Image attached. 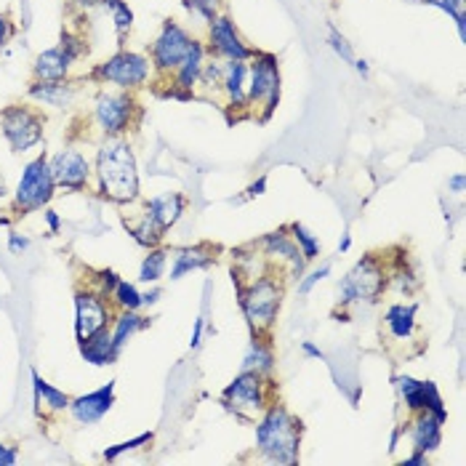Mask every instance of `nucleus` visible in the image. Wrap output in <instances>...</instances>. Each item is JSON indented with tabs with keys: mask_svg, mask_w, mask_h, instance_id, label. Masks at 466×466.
I'll return each mask as SVG.
<instances>
[{
	"mask_svg": "<svg viewBox=\"0 0 466 466\" xmlns=\"http://www.w3.org/2000/svg\"><path fill=\"white\" fill-rule=\"evenodd\" d=\"M96 192L115 206H131L142 198L137 152L126 137H107L96 149L94 163Z\"/></svg>",
	"mask_w": 466,
	"mask_h": 466,
	"instance_id": "1",
	"label": "nucleus"
},
{
	"mask_svg": "<svg viewBox=\"0 0 466 466\" xmlns=\"http://www.w3.org/2000/svg\"><path fill=\"white\" fill-rule=\"evenodd\" d=\"M253 424H256V451L267 464H299L304 424L283 402L275 400L272 405H267V410Z\"/></svg>",
	"mask_w": 466,
	"mask_h": 466,
	"instance_id": "2",
	"label": "nucleus"
},
{
	"mask_svg": "<svg viewBox=\"0 0 466 466\" xmlns=\"http://www.w3.org/2000/svg\"><path fill=\"white\" fill-rule=\"evenodd\" d=\"M283 296H286V278H280L278 272H267L256 280L238 283V304L251 333H261V336L272 333L283 307Z\"/></svg>",
	"mask_w": 466,
	"mask_h": 466,
	"instance_id": "3",
	"label": "nucleus"
},
{
	"mask_svg": "<svg viewBox=\"0 0 466 466\" xmlns=\"http://www.w3.org/2000/svg\"><path fill=\"white\" fill-rule=\"evenodd\" d=\"M275 376H261V373H251V370H240L221 392V405L227 413H232L238 421L253 424L267 405L275 402Z\"/></svg>",
	"mask_w": 466,
	"mask_h": 466,
	"instance_id": "4",
	"label": "nucleus"
},
{
	"mask_svg": "<svg viewBox=\"0 0 466 466\" xmlns=\"http://www.w3.org/2000/svg\"><path fill=\"white\" fill-rule=\"evenodd\" d=\"M387 256L365 253L339 283V307H373L387 293Z\"/></svg>",
	"mask_w": 466,
	"mask_h": 466,
	"instance_id": "5",
	"label": "nucleus"
},
{
	"mask_svg": "<svg viewBox=\"0 0 466 466\" xmlns=\"http://www.w3.org/2000/svg\"><path fill=\"white\" fill-rule=\"evenodd\" d=\"M283 75L280 62L269 51H253L248 59V107L258 120H269L280 105Z\"/></svg>",
	"mask_w": 466,
	"mask_h": 466,
	"instance_id": "6",
	"label": "nucleus"
},
{
	"mask_svg": "<svg viewBox=\"0 0 466 466\" xmlns=\"http://www.w3.org/2000/svg\"><path fill=\"white\" fill-rule=\"evenodd\" d=\"M54 195H56V184H54V177H51L48 157L37 155L22 168L19 184L14 189V208L19 211L16 216L43 211L54 200Z\"/></svg>",
	"mask_w": 466,
	"mask_h": 466,
	"instance_id": "7",
	"label": "nucleus"
},
{
	"mask_svg": "<svg viewBox=\"0 0 466 466\" xmlns=\"http://www.w3.org/2000/svg\"><path fill=\"white\" fill-rule=\"evenodd\" d=\"M91 77L105 86H115L117 91H139L152 77V62L147 54L120 48L117 54L109 56L107 62L96 65L91 70Z\"/></svg>",
	"mask_w": 466,
	"mask_h": 466,
	"instance_id": "8",
	"label": "nucleus"
},
{
	"mask_svg": "<svg viewBox=\"0 0 466 466\" xmlns=\"http://www.w3.org/2000/svg\"><path fill=\"white\" fill-rule=\"evenodd\" d=\"M0 134L8 142L11 152L25 155L35 149L46 137V117L30 105H8L0 109Z\"/></svg>",
	"mask_w": 466,
	"mask_h": 466,
	"instance_id": "9",
	"label": "nucleus"
},
{
	"mask_svg": "<svg viewBox=\"0 0 466 466\" xmlns=\"http://www.w3.org/2000/svg\"><path fill=\"white\" fill-rule=\"evenodd\" d=\"M134 115H142L134 91H102L94 102V123L102 137H126L134 128Z\"/></svg>",
	"mask_w": 466,
	"mask_h": 466,
	"instance_id": "10",
	"label": "nucleus"
},
{
	"mask_svg": "<svg viewBox=\"0 0 466 466\" xmlns=\"http://www.w3.org/2000/svg\"><path fill=\"white\" fill-rule=\"evenodd\" d=\"M192 43H195V37L187 27H181L179 22H174V19H166L160 33L155 35L152 46H149L152 72H157V77L168 80L184 62V56L189 54Z\"/></svg>",
	"mask_w": 466,
	"mask_h": 466,
	"instance_id": "11",
	"label": "nucleus"
},
{
	"mask_svg": "<svg viewBox=\"0 0 466 466\" xmlns=\"http://www.w3.org/2000/svg\"><path fill=\"white\" fill-rule=\"evenodd\" d=\"M203 43H206L208 56H216L221 62H248L256 51L246 43L238 25L227 14H218L206 25V40Z\"/></svg>",
	"mask_w": 466,
	"mask_h": 466,
	"instance_id": "12",
	"label": "nucleus"
},
{
	"mask_svg": "<svg viewBox=\"0 0 466 466\" xmlns=\"http://www.w3.org/2000/svg\"><path fill=\"white\" fill-rule=\"evenodd\" d=\"M253 246H256V248L261 251V256L267 258V264H269L272 272H278V275H290V278H296V280L304 275L307 261H304L301 251L296 248V243H293V238L288 235L286 227L261 235Z\"/></svg>",
	"mask_w": 466,
	"mask_h": 466,
	"instance_id": "13",
	"label": "nucleus"
},
{
	"mask_svg": "<svg viewBox=\"0 0 466 466\" xmlns=\"http://www.w3.org/2000/svg\"><path fill=\"white\" fill-rule=\"evenodd\" d=\"M115 318L112 312V301L105 299L99 290L91 286L75 288V339L77 344L86 341L88 336H94L96 330L107 328Z\"/></svg>",
	"mask_w": 466,
	"mask_h": 466,
	"instance_id": "14",
	"label": "nucleus"
},
{
	"mask_svg": "<svg viewBox=\"0 0 466 466\" xmlns=\"http://www.w3.org/2000/svg\"><path fill=\"white\" fill-rule=\"evenodd\" d=\"M48 166H51V177L56 189H65V192H83L91 187L94 179V168H91V160L80 152V149H59L54 157H48Z\"/></svg>",
	"mask_w": 466,
	"mask_h": 466,
	"instance_id": "15",
	"label": "nucleus"
},
{
	"mask_svg": "<svg viewBox=\"0 0 466 466\" xmlns=\"http://www.w3.org/2000/svg\"><path fill=\"white\" fill-rule=\"evenodd\" d=\"M392 384H395L397 395H400L402 405L408 408L410 416L421 413V410H430V413L448 419V408H445L442 395H440L434 381H421V379H413L408 373H400V376H392Z\"/></svg>",
	"mask_w": 466,
	"mask_h": 466,
	"instance_id": "16",
	"label": "nucleus"
},
{
	"mask_svg": "<svg viewBox=\"0 0 466 466\" xmlns=\"http://www.w3.org/2000/svg\"><path fill=\"white\" fill-rule=\"evenodd\" d=\"M218 105L221 109H229L235 115L251 112L248 107V62H224Z\"/></svg>",
	"mask_w": 466,
	"mask_h": 466,
	"instance_id": "17",
	"label": "nucleus"
},
{
	"mask_svg": "<svg viewBox=\"0 0 466 466\" xmlns=\"http://www.w3.org/2000/svg\"><path fill=\"white\" fill-rule=\"evenodd\" d=\"M448 419L430 413V410H421V413H413L408 421H405V434L410 437V451H421V453H434L440 451L442 445V427H445Z\"/></svg>",
	"mask_w": 466,
	"mask_h": 466,
	"instance_id": "18",
	"label": "nucleus"
},
{
	"mask_svg": "<svg viewBox=\"0 0 466 466\" xmlns=\"http://www.w3.org/2000/svg\"><path fill=\"white\" fill-rule=\"evenodd\" d=\"M112 405H115V381H107L96 392L72 397L70 416L80 427H91V424H99L107 416Z\"/></svg>",
	"mask_w": 466,
	"mask_h": 466,
	"instance_id": "19",
	"label": "nucleus"
},
{
	"mask_svg": "<svg viewBox=\"0 0 466 466\" xmlns=\"http://www.w3.org/2000/svg\"><path fill=\"white\" fill-rule=\"evenodd\" d=\"M387 336L397 344H410L419 333V301H395L384 312Z\"/></svg>",
	"mask_w": 466,
	"mask_h": 466,
	"instance_id": "20",
	"label": "nucleus"
},
{
	"mask_svg": "<svg viewBox=\"0 0 466 466\" xmlns=\"http://www.w3.org/2000/svg\"><path fill=\"white\" fill-rule=\"evenodd\" d=\"M171 280H181L192 272H203L211 269L216 264V248L208 243H198V246H181L171 251Z\"/></svg>",
	"mask_w": 466,
	"mask_h": 466,
	"instance_id": "21",
	"label": "nucleus"
},
{
	"mask_svg": "<svg viewBox=\"0 0 466 466\" xmlns=\"http://www.w3.org/2000/svg\"><path fill=\"white\" fill-rule=\"evenodd\" d=\"M187 198L181 192H168V195H157L144 200V214L149 216L163 232L174 229L181 221V216L187 214Z\"/></svg>",
	"mask_w": 466,
	"mask_h": 466,
	"instance_id": "22",
	"label": "nucleus"
},
{
	"mask_svg": "<svg viewBox=\"0 0 466 466\" xmlns=\"http://www.w3.org/2000/svg\"><path fill=\"white\" fill-rule=\"evenodd\" d=\"M75 59L70 51L59 43L43 54H37L35 65H33V80H43V83H56V80H67Z\"/></svg>",
	"mask_w": 466,
	"mask_h": 466,
	"instance_id": "23",
	"label": "nucleus"
},
{
	"mask_svg": "<svg viewBox=\"0 0 466 466\" xmlns=\"http://www.w3.org/2000/svg\"><path fill=\"white\" fill-rule=\"evenodd\" d=\"M30 99L43 105V107L54 109H67L72 107L75 96H77V88L72 86L70 80H56V83H43V80H33L30 86Z\"/></svg>",
	"mask_w": 466,
	"mask_h": 466,
	"instance_id": "24",
	"label": "nucleus"
},
{
	"mask_svg": "<svg viewBox=\"0 0 466 466\" xmlns=\"http://www.w3.org/2000/svg\"><path fill=\"white\" fill-rule=\"evenodd\" d=\"M278 360H275V350L269 344V336L253 333L251 344L243 355L240 370H251V373H261V376H275Z\"/></svg>",
	"mask_w": 466,
	"mask_h": 466,
	"instance_id": "25",
	"label": "nucleus"
},
{
	"mask_svg": "<svg viewBox=\"0 0 466 466\" xmlns=\"http://www.w3.org/2000/svg\"><path fill=\"white\" fill-rule=\"evenodd\" d=\"M80 358L86 360L88 365H94V368H105V365L117 362L120 352H117L115 344H112V330H109V325L107 328H102V330H96L94 336H88L86 341H80Z\"/></svg>",
	"mask_w": 466,
	"mask_h": 466,
	"instance_id": "26",
	"label": "nucleus"
},
{
	"mask_svg": "<svg viewBox=\"0 0 466 466\" xmlns=\"http://www.w3.org/2000/svg\"><path fill=\"white\" fill-rule=\"evenodd\" d=\"M152 325V318H147L142 315V309L139 312H134V309H117V315L112 318V344H115V350L117 352H123L126 350V344L137 336V333H142L144 328H149Z\"/></svg>",
	"mask_w": 466,
	"mask_h": 466,
	"instance_id": "27",
	"label": "nucleus"
},
{
	"mask_svg": "<svg viewBox=\"0 0 466 466\" xmlns=\"http://www.w3.org/2000/svg\"><path fill=\"white\" fill-rule=\"evenodd\" d=\"M33 390H35V410L40 413V405L51 413H65L70 410L72 397L62 390H56L54 384H48L37 370H33Z\"/></svg>",
	"mask_w": 466,
	"mask_h": 466,
	"instance_id": "28",
	"label": "nucleus"
},
{
	"mask_svg": "<svg viewBox=\"0 0 466 466\" xmlns=\"http://www.w3.org/2000/svg\"><path fill=\"white\" fill-rule=\"evenodd\" d=\"M168 261H171V248H166V246L149 248L142 258V264H139V283L157 286L168 272Z\"/></svg>",
	"mask_w": 466,
	"mask_h": 466,
	"instance_id": "29",
	"label": "nucleus"
},
{
	"mask_svg": "<svg viewBox=\"0 0 466 466\" xmlns=\"http://www.w3.org/2000/svg\"><path fill=\"white\" fill-rule=\"evenodd\" d=\"M286 229H288V235L293 238L296 248L301 251V256H304V261H307V264L320 258V253H323V243H320V238H318L307 224H301V221H290V224H286Z\"/></svg>",
	"mask_w": 466,
	"mask_h": 466,
	"instance_id": "30",
	"label": "nucleus"
},
{
	"mask_svg": "<svg viewBox=\"0 0 466 466\" xmlns=\"http://www.w3.org/2000/svg\"><path fill=\"white\" fill-rule=\"evenodd\" d=\"M126 227H128V235L134 238V243L137 246H142V248H157V246H163V240H166V232L149 218L147 214H142L137 221H126Z\"/></svg>",
	"mask_w": 466,
	"mask_h": 466,
	"instance_id": "31",
	"label": "nucleus"
},
{
	"mask_svg": "<svg viewBox=\"0 0 466 466\" xmlns=\"http://www.w3.org/2000/svg\"><path fill=\"white\" fill-rule=\"evenodd\" d=\"M102 5L109 11L112 25H115V33H117V40H120V46H123V40H126V35H128L131 27H134V11L128 8L126 0H102Z\"/></svg>",
	"mask_w": 466,
	"mask_h": 466,
	"instance_id": "32",
	"label": "nucleus"
},
{
	"mask_svg": "<svg viewBox=\"0 0 466 466\" xmlns=\"http://www.w3.org/2000/svg\"><path fill=\"white\" fill-rule=\"evenodd\" d=\"M109 301H112L117 309H134V312L144 309L142 290L137 288V283H128V280H123V278L117 280V286H115V290H112Z\"/></svg>",
	"mask_w": 466,
	"mask_h": 466,
	"instance_id": "33",
	"label": "nucleus"
},
{
	"mask_svg": "<svg viewBox=\"0 0 466 466\" xmlns=\"http://www.w3.org/2000/svg\"><path fill=\"white\" fill-rule=\"evenodd\" d=\"M427 5H431V8H440L442 14H448V16L456 22L459 37L464 40V35H466V0H430Z\"/></svg>",
	"mask_w": 466,
	"mask_h": 466,
	"instance_id": "34",
	"label": "nucleus"
},
{
	"mask_svg": "<svg viewBox=\"0 0 466 466\" xmlns=\"http://www.w3.org/2000/svg\"><path fill=\"white\" fill-rule=\"evenodd\" d=\"M152 440H155V431H144V434L134 437V440H126V442H117V445L107 448V451L102 453V459H105V461H115V459H120L123 453H131V451H139V448L152 445Z\"/></svg>",
	"mask_w": 466,
	"mask_h": 466,
	"instance_id": "35",
	"label": "nucleus"
},
{
	"mask_svg": "<svg viewBox=\"0 0 466 466\" xmlns=\"http://www.w3.org/2000/svg\"><path fill=\"white\" fill-rule=\"evenodd\" d=\"M330 269H333L330 261H323L320 267H315V269H309V272L304 269V275L299 278V293H301V296H309L315 288L323 283L325 278H330Z\"/></svg>",
	"mask_w": 466,
	"mask_h": 466,
	"instance_id": "36",
	"label": "nucleus"
},
{
	"mask_svg": "<svg viewBox=\"0 0 466 466\" xmlns=\"http://www.w3.org/2000/svg\"><path fill=\"white\" fill-rule=\"evenodd\" d=\"M328 46L333 48V54L341 59V62H347V65H355V59H358V54H355V48H352V43L347 40V37L341 35L333 25L328 27Z\"/></svg>",
	"mask_w": 466,
	"mask_h": 466,
	"instance_id": "37",
	"label": "nucleus"
},
{
	"mask_svg": "<svg viewBox=\"0 0 466 466\" xmlns=\"http://www.w3.org/2000/svg\"><path fill=\"white\" fill-rule=\"evenodd\" d=\"M184 8H187L195 19H200L203 25H208L214 16L221 14V0H184Z\"/></svg>",
	"mask_w": 466,
	"mask_h": 466,
	"instance_id": "38",
	"label": "nucleus"
},
{
	"mask_svg": "<svg viewBox=\"0 0 466 466\" xmlns=\"http://www.w3.org/2000/svg\"><path fill=\"white\" fill-rule=\"evenodd\" d=\"M117 280H120V275H117L115 269H96V272H94V278L88 280V286L94 288V290H99L105 299H109V296H112V290H115V286H117Z\"/></svg>",
	"mask_w": 466,
	"mask_h": 466,
	"instance_id": "39",
	"label": "nucleus"
},
{
	"mask_svg": "<svg viewBox=\"0 0 466 466\" xmlns=\"http://www.w3.org/2000/svg\"><path fill=\"white\" fill-rule=\"evenodd\" d=\"M27 248H30V238L22 235V232H16V229H11L8 232V251L14 253V256H22Z\"/></svg>",
	"mask_w": 466,
	"mask_h": 466,
	"instance_id": "40",
	"label": "nucleus"
},
{
	"mask_svg": "<svg viewBox=\"0 0 466 466\" xmlns=\"http://www.w3.org/2000/svg\"><path fill=\"white\" fill-rule=\"evenodd\" d=\"M267 184H269L267 174H261L258 179L251 181V184L246 187V195H243V200H253V198H261V195H267Z\"/></svg>",
	"mask_w": 466,
	"mask_h": 466,
	"instance_id": "41",
	"label": "nucleus"
},
{
	"mask_svg": "<svg viewBox=\"0 0 466 466\" xmlns=\"http://www.w3.org/2000/svg\"><path fill=\"white\" fill-rule=\"evenodd\" d=\"M16 461H19V448L0 442V466H14Z\"/></svg>",
	"mask_w": 466,
	"mask_h": 466,
	"instance_id": "42",
	"label": "nucleus"
},
{
	"mask_svg": "<svg viewBox=\"0 0 466 466\" xmlns=\"http://www.w3.org/2000/svg\"><path fill=\"white\" fill-rule=\"evenodd\" d=\"M203 333H206V318H198L195 328H192V336H189V350H198L203 344Z\"/></svg>",
	"mask_w": 466,
	"mask_h": 466,
	"instance_id": "43",
	"label": "nucleus"
},
{
	"mask_svg": "<svg viewBox=\"0 0 466 466\" xmlns=\"http://www.w3.org/2000/svg\"><path fill=\"white\" fill-rule=\"evenodd\" d=\"M43 218H46V224H48V232H51V235H56V232L62 229V218H59V214H56L54 208H48V206H46V208H43Z\"/></svg>",
	"mask_w": 466,
	"mask_h": 466,
	"instance_id": "44",
	"label": "nucleus"
},
{
	"mask_svg": "<svg viewBox=\"0 0 466 466\" xmlns=\"http://www.w3.org/2000/svg\"><path fill=\"white\" fill-rule=\"evenodd\" d=\"M11 35H14V22L5 14H0V48L11 40Z\"/></svg>",
	"mask_w": 466,
	"mask_h": 466,
	"instance_id": "45",
	"label": "nucleus"
},
{
	"mask_svg": "<svg viewBox=\"0 0 466 466\" xmlns=\"http://www.w3.org/2000/svg\"><path fill=\"white\" fill-rule=\"evenodd\" d=\"M301 352H304V358L309 360H320L325 362V352L318 347V344H312V341H301Z\"/></svg>",
	"mask_w": 466,
	"mask_h": 466,
	"instance_id": "46",
	"label": "nucleus"
},
{
	"mask_svg": "<svg viewBox=\"0 0 466 466\" xmlns=\"http://www.w3.org/2000/svg\"><path fill=\"white\" fill-rule=\"evenodd\" d=\"M400 464L402 466H427L430 464V456H427V453H421V451H410V456H408V459H402Z\"/></svg>",
	"mask_w": 466,
	"mask_h": 466,
	"instance_id": "47",
	"label": "nucleus"
},
{
	"mask_svg": "<svg viewBox=\"0 0 466 466\" xmlns=\"http://www.w3.org/2000/svg\"><path fill=\"white\" fill-rule=\"evenodd\" d=\"M160 296H163V290L157 286H152L149 290H144L142 293V304L144 307H155V304L160 301Z\"/></svg>",
	"mask_w": 466,
	"mask_h": 466,
	"instance_id": "48",
	"label": "nucleus"
},
{
	"mask_svg": "<svg viewBox=\"0 0 466 466\" xmlns=\"http://www.w3.org/2000/svg\"><path fill=\"white\" fill-rule=\"evenodd\" d=\"M464 174H453V177H448V192H453V195H464Z\"/></svg>",
	"mask_w": 466,
	"mask_h": 466,
	"instance_id": "49",
	"label": "nucleus"
},
{
	"mask_svg": "<svg viewBox=\"0 0 466 466\" xmlns=\"http://www.w3.org/2000/svg\"><path fill=\"white\" fill-rule=\"evenodd\" d=\"M350 248H352V235H350V232H344V235H341V240H339V256L350 253Z\"/></svg>",
	"mask_w": 466,
	"mask_h": 466,
	"instance_id": "50",
	"label": "nucleus"
},
{
	"mask_svg": "<svg viewBox=\"0 0 466 466\" xmlns=\"http://www.w3.org/2000/svg\"><path fill=\"white\" fill-rule=\"evenodd\" d=\"M352 67H355L362 77H368V75H370V65H368L365 59H355V65H352Z\"/></svg>",
	"mask_w": 466,
	"mask_h": 466,
	"instance_id": "51",
	"label": "nucleus"
},
{
	"mask_svg": "<svg viewBox=\"0 0 466 466\" xmlns=\"http://www.w3.org/2000/svg\"><path fill=\"white\" fill-rule=\"evenodd\" d=\"M72 3H77L80 8H94V5H99L102 0H72Z\"/></svg>",
	"mask_w": 466,
	"mask_h": 466,
	"instance_id": "52",
	"label": "nucleus"
},
{
	"mask_svg": "<svg viewBox=\"0 0 466 466\" xmlns=\"http://www.w3.org/2000/svg\"><path fill=\"white\" fill-rule=\"evenodd\" d=\"M5 195H8V189H5V181L0 179V200H3Z\"/></svg>",
	"mask_w": 466,
	"mask_h": 466,
	"instance_id": "53",
	"label": "nucleus"
},
{
	"mask_svg": "<svg viewBox=\"0 0 466 466\" xmlns=\"http://www.w3.org/2000/svg\"><path fill=\"white\" fill-rule=\"evenodd\" d=\"M408 3H430V0H408Z\"/></svg>",
	"mask_w": 466,
	"mask_h": 466,
	"instance_id": "54",
	"label": "nucleus"
}]
</instances>
